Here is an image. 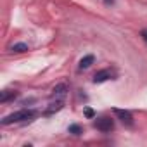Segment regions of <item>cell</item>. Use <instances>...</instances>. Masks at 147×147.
<instances>
[{
  "label": "cell",
  "instance_id": "11",
  "mask_svg": "<svg viewBox=\"0 0 147 147\" xmlns=\"http://www.w3.org/2000/svg\"><path fill=\"white\" fill-rule=\"evenodd\" d=\"M85 116H87V118H94L95 114H94V111H92V109H85Z\"/></svg>",
  "mask_w": 147,
  "mask_h": 147
},
{
  "label": "cell",
  "instance_id": "8",
  "mask_svg": "<svg viewBox=\"0 0 147 147\" xmlns=\"http://www.w3.org/2000/svg\"><path fill=\"white\" fill-rule=\"evenodd\" d=\"M94 61H95V57L92 55V54H88V55H85L82 61H80V69H87V67H90L92 64H94Z\"/></svg>",
  "mask_w": 147,
  "mask_h": 147
},
{
  "label": "cell",
  "instance_id": "12",
  "mask_svg": "<svg viewBox=\"0 0 147 147\" xmlns=\"http://www.w3.org/2000/svg\"><path fill=\"white\" fill-rule=\"evenodd\" d=\"M140 36L144 38V42L147 43V30H142V33H140Z\"/></svg>",
  "mask_w": 147,
  "mask_h": 147
},
{
  "label": "cell",
  "instance_id": "1",
  "mask_svg": "<svg viewBox=\"0 0 147 147\" xmlns=\"http://www.w3.org/2000/svg\"><path fill=\"white\" fill-rule=\"evenodd\" d=\"M36 116V111L35 109H21V111H16L9 116H5L2 119V125L7 126V125H12V123H24V121H30Z\"/></svg>",
  "mask_w": 147,
  "mask_h": 147
},
{
  "label": "cell",
  "instance_id": "9",
  "mask_svg": "<svg viewBox=\"0 0 147 147\" xmlns=\"http://www.w3.org/2000/svg\"><path fill=\"white\" fill-rule=\"evenodd\" d=\"M11 50L16 52V54H21V52H26V50H28V45H26L24 42H19V43H14V45L11 47Z\"/></svg>",
  "mask_w": 147,
  "mask_h": 147
},
{
  "label": "cell",
  "instance_id": "10",
  "mask_svg": "<svg viewBox=\"0 0 147 147\" xmlns=\"http://www.w3.org/2000/svg\"><path fill=\"white\" fill-rule=\"evenodd\" d=\"M67 131H69V133H73V135H82V133H83V128H82L80 125H69Z\"/></svg>",
  "mask_w": 147,
  "mask_h": 147
},
{
  "label": "cell",
  "instance_id": "3",
  "mask_svg": "<svg viewBox=\"0 0 147 147\" xmlns=\"http://www.w3.org/2000/svg\"><path fill=\"white\" fill-rule=\"evenodd\" d=\"M113 113H114V116H116L123 125H126V126H133V114H131L130 111L114 107V109H113Z\"/></svg>",
  "mask_w": 147,
  "mask_h": 147
},
{
  "label": "cell",
  "instance_id": "7",
  "mask_svg": "<svg viewBox=\"0 0 147 147\" xmlns=\"http://www.w3.org/2000/svg\"><path fill=\"white\" fill-rule=\"evenodd\" d=\"M18 97V92L16 90H4V92H0V102H9V100H12V99H16Z\"/></svg>",
  "mask_w": 147,
  "mask_h": 147
},
{
  "label": "cell",
  "instance_id": "6",
  "mask_svg": "<svg viewBox=\"0 0 147 147\" xmlns=\"http://www.w3.org/2000/svg\"><path fill=\"white\" fill-rule=\"evenodd\" d=\"M67 94V85H64V83H61V85H57V87H54V90H52V94H50V97L52 99H62L64 95Z\"/></svg>",
  "mask_w": 147,
  "mask_h": 147
},
{
  "label": "cell",
  "instance_id": "5",
  "mask_svg": "<svg viewBox=\"0 0 147 147\" xmlns=\"http://www.w3.org/2000/svg\"><path fill=\"white\" fill-rule=\"evenodd\" d=\"M62 106H64V100L62 99H55V102H52L47 109H45V116H50V114H54V113H57V111H61L62 109Z\"/></svg>",
  "mask_w": 147,
  "mask_h": 147
},
{
  "label": "cell",
  "instance_id": "13",
  "mask_svg": "<svg viewBox=\"0 0 147 147\" xmlns=\"http://www.w3.org/2000/svg\"><path fill=\"white\" fill-rule=\"evenodd\" d=\"M114 2V0H106V4H113Z\"/></svg>",
  "mask_w": 147,
  "mask_h": 147
},
{
  "label": "cell",
  "instance_id": "4",
  "mask_svg": "<svg viewBox=\"0 0 147 147\" xmlns=\"http://www.w3.org/2000/svg\"><path fill=\"white\" fill-rule=\"evenodd\" d=\"M113 76H114L113 69H100V71H97L94 75V83H104V82L111 80Z\"/></svg>",
  "mask_w": 147,
  "mask_h": 147
},
{
  "label": "cell",
  "instance_id": "2",
  "mask_svg": "<svg viewBox=\"0 0 147 147\" xmlns=\"http://www.w3.org/2000/svg\"><path fill=\"white\" fill-rule=\"evenodd\" d=\"M94 126H95L99 131H102V133H109L111 130H114V121H113L111 118L104 116V118H97V119L94 121Z\"/></svg>",
  "mask_w": 147,
  "mask_h": 147
}]
</instances>
